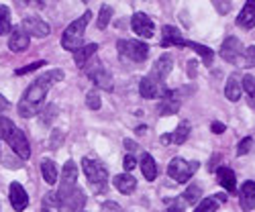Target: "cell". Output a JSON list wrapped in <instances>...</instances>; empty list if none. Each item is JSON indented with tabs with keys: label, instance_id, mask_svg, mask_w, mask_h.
Masks as SVG:
<instances>
[{
	"label": "cell",
	"instance_id": "6da1fadb",
	"mask_svg": "<svg viewBox=\"0 0 255 212\" xmlns=\"http://www.w3.org/2000/svg\"><path fill=\"white\" fill-rule=\"evenodd\" d=\"M63 80V72L61 70H49L47 74H41L31 86L27 88V92L23 94V98H20L18 102V114L23 118H31L35 116L41 108L45 106V98H47V92L49 88L53 86V84L61 82Z\"/></svg>",
	"mask_w": 255,
	"mask_h": 212
},
{
	"label": "cell",
	"instance_id": "7a4b0ae2",
	"mask_svg": "<svg viewBox=\"0 0 255 212\" xmlns=\"http://www.w3.org/2000/svg\"><path fill=\"white\" fill-rule=\"evenodd\" d=\"M0 139H4L8 143V147L20 159H29L31 145H29L27 135L20 129H16V126L12 124V120L6 118V116H0Z\"/></svg>",
	"mask_w": 255,
	"mask_h": 212
},
{
	"label": "cell",
	"instance_id": "3957f363",
	"mask_svg": "<svg viewBox=\"0 0 255 212\" xmlns=\"http://www.w3.org/2000/svg\"><path fill=\"white\" fill-rule=\"evenodd\" d=\"M92 18V12L86 10L80 18H76L72 25H68V29L63 31L61 35V47L66 51H78L82 45H84V33H86V27Z\"/></svg>",
	"mask_w": 255,
	"mask_h": 212
},
{
	"label": "cell",
	"instance_id": "277c9868",
	"mask_svg": "<svg viewBox=\"0 0 255 212\" xmlns=\"http://www.w3.org/2000/svg\"><path fill=\"white\" fill-rule=\"evenodd\" d=\"M82 169H84V176H86L90 188L96 194H104L106 190H109V169H106V165L102 161L84 157L82 159Z\"/></svg>",
	"mask_w": 255,
	"mask_h": 212
},
{
	"label": "cell",
	"instance_id": "5b68a950",
	"mask_svg": "<svg viewBox=\"0 0 255 212\" xmlns=\"http://www.w3.org/2000/svg\"><path fill=\"white\" fill-rule=\"evenodd\" d=\"M194 92L192 86H184V88H178V90H165L163 96H161V102L157 106V114L159 116H169V114H176L186 98H190Z\"/></svg>",
	"mask_w": 255,
	"mask_h": 212
},
{
	"label": "cell",
	"instance_id": "8992f818",
	"mask_svg": "<svg viewBox=\"0 0 255 212\" xmlns=\"http://www.w3.org/2000/svg\"><path fill=\"white\" fill-rule=\"evenodd\" d=\"M119 57L127 63H143L149 55V45L145 41H129V39H121L117 43Z\"/></svg>",
	"mask_w": 255,
	"mask_h": 212
},
{
	"label": "cell",
	"instance_id": "52a82bcc",
	"mask_svg": "<svg viewBox=\"0 0 255 212\" xmlns=\"http://www.w3.org/2000/svg\"><path fill=\"white\" fill-rule=\"evenodd\" d=\"M198 167H200L198 161H186L182 157H174L167 165V176L178 184H186L190 178L194 176V172Z\"/></svg>",
	"mask_w": 255,
	"mask_h": 212
},
{
	"label": "cell",
	"instance_id": "ba28073f",
	"mask_svg": "<svg viewBox=\"0 0 255 212\" xmlns=\"http://www.w3.org/2000/svg\"><path fill=\"white\" fill-rule=\"evenodd\" d=\"M57 196H59V202L66 212H78L86 204V194L82 192V188H78V184L72 188H59Z\"/></svg>",
	"mask_w": 255,
	"mask_h": 212
},
{
	"label": "cell",
	"instance_id": "9c48e42d",
	"mask_svg": "<svg viewBox=\"0 0 255 212\" xmlns=\"http://www.w3.org/2000/svg\"><path fill=\"white\" fill-rule=\"evenodd\" d=\"M86 74L94 82V86H98V90H113V74L104 68L102 61H94L92 66H88Z\"/></svg>",
	"mask_w": 255,
	"mask_h": 212
},
{
	"label": "cell",
	"instance_id": "30bf717a",
	"mask_svg": "<svg viewBox=\"0 0 255 212\" xmlns=\"http://www.w3.org/2000/svg\"><path fill=\"white\" fill-rule=\"evenodd\" d=\"M243 53H245V47L241 45V41L237 37H227L225 43L221 47V57L233 66H241V59H243Z\"/></svg>",
	"mask_w": 255,
	"mask_h": 212
},
{
	"label": "cell",
	"instance_id": "8fae6325",
	"mask_svg": "<svg viewBox=\"0 0 255 212\" xmlns=\"http://www.w3.org/2000/svg\"><path fill=\"white\" fill-rule=\"evenodd\" d=\"M165 90H167V88H165V82L157 80V78L151 76V74H147V76L139 82V92H141V96L147 98V100L161 98Z\"/></svg>",
	"mask_w": 255,
	"mask_h": 212
},
{
	"label": "cell",
	"instance_id": "7c38bea8",
	"mask_svg": "<svg viewBox=\"0 0 255 212\" xmlns=\"http://www.w3.org/2000/svg\"><path fill=\"white\" fill-rule=\"evenodd\" d=\"M131 27H133V31H135L139 37H143V39H151L153 33H155L153 20L147 16V14H143V12H135V14H133Z\"/></svg>",
	"mask_w": 255,
	"mask_h": 212
},
{
	"label": "cell",
	"instance_id": "4fadbf2b",
	"mask_svg": "<svg viewBox=\"0 0 255 212\" xmlns=\"http://www.w3.org/2000/svg\"><path fill=\"white\" fill-rule=\"evenodd\" d=\"M23 27L31 37H39V39H43V37H47L49 35V25L45 23V20H41L39 16H27L25 20H23Z\"/></svg>",
	"mask_w": 255,
	"mask_h": 212
},
{
	"label": "cell",
	"instance_id": "5bb4252c",
	"mask_svg": "<svg viewBox=\"0 0 255 212\" xmlns=\"http://www.w3.org/2000/svg\"><path fill=\"white\" fill-rule=\"evenodd\" d=\"M31 43V35L23 29V27H16L10 37H8V49L14 51V53H20V51H25Z\"/></svg>",
	"mask_w": 255,
	"mask_h": 212
},
{
	"label": "cell",
	"instance_id": "9a60e30c",
	"mask_svg": "<svg viewBox=\"0 0 255 212\" xmlns=\"http://www.w3.org/2000/svg\"><path fill=\"white\" fill-rule=\"evenodd\" d=\"M8 198H10V204H12V208H14L16 212H23V210L29 206V194L25 192V188L20 186V184H16V182L10 184Z\"/></svg>",
	"mask_w": 255,
	"mask_h": 212
},
{
	"label": "cell",
	"instance_id": "2e32d148",
	"mask_svg": "<svg viewBox=\"0 0 255 212\" xmlns=\"http://www.w3.org/2000/svg\"><path fill=\"white\" fill-rule=\"evenodd\" d=\"M239 206H241L245 212H249V210L255 208V182L247 180V182H243V186L239 188Z\"/></svg>",
	"mask_w": 255,
	"mask_h": 212
},
{
	"label": "cell",
	"instance_id": "e0dca14e",
	"mask_svg": "<svg viewBox=\"0 0 255 212\" xmlns=\"http://www.w3.org/2000/svg\"><path fill=\"white\" fill-rule=\"evenodd\" d=\"M237 25L245 31H251L255 27V0H247L237 16Z\"/></svg>",
	"mask_w": 255,
	"mask_h": 212
},
{
	"label": "cell",
	"instance_id": "ac0fdd59",
	"mask_svg": "<svg viewBox=\"0 0 255 212\" xmlns=\"http://www.w3.org/2000/svg\"><path fill=\"white\" fill-rule=\"evenodd\" d=\"M161 47H184V37L180 35V31L174 27V25H165L163 31H161V41H159Z\"/></svg>",
	"mask_w": 255,
	"mask_h": 212
},
{
	"label": "cell",
	"instance_id": "d6986e66",
	"mask_svg": "<svg viewBox=\"0 0 255 212\" xmlns=\"http://www.w3.org/2000/svg\"><path fill=\"white\" fill-rule=\"evenodd\" d=\"M172 68H174V59H172V55H161V57L153 63V68H151L149 74L155 76L157 80L165 82L167 76H169V72H172Z\"/></svg>",
	"mask_w": 255,
	"mask_h": 212
},
{
	"label": "cell",
	"instance_id": "ffe728a7",
	"mask_svg": "<svg viewBox=\"0 0 255 212\" xmlns=\"http://www.w3.org/2000/svg\"><path fill=\"white\" fill-rule=\"evenodd\" d=\"M98 51V43H84L78 51H74V61L78 68H86L88 61L94 57V53Z\"/></svg>",
	"mask_w": 255,
	"mask_h": 212
},
{
	"label": "cell",
	"instance_id": "44dd1931",
	"mask_svg": "<svg viewBox=\"0 0 255 212\" xmlns=\"http://www.w3.org/2000/svg\"><path fill=\"white\" fill-rule=\"evenodd\" d=\"M217 180L229 194L237 190V178H235V172H233L231 167H219L217 169Z\"/></svg>",
	"mask_w": 255,
	"mask_h": 212
},
{
	"label": "cell",
	"instance_id": "7402d4cb",
	"mask_svg": "<svg viewBox=\"0 0 255 212\" xmlns=\"http://www.w3.org/2000/svg\"><path fill=\"white\" fill-rule=\"evenodd\" d=\"M115 186L121 194L125 196H129L135 192V188H137V180L131 176V174H121V176H115Z\"/></svg>",
	"mask_w": 255,
	"mask_h": 212
},
{
	"label": "cell",
	"instance_id": "603a6c76",
	"mask_svg": "<svg viewBox=\"0 0 255 212\" xmlns=\"http://www.w3.org/2000/svg\"><path fill=\"white\" fill-rule=\"evenodd\" d=\"M184 47L194 49V51H196V53L202 57L204 66H206V68H212V59H215V51H212L210 47L200 45V43H194V41H188V39H184Z\"/></svg>",
	"mask_w": 255,
	"mask_h": 212
},
{
	"label": "cell",
	"instance_id": "cb8c5ba5",
	"mask_svg": "<svg viewBox=\"0 0 255 212\" xmlns=\"http://www.w3.org/2000/svg\"><path fill=\"white\" fill-rule=\"evenodd\" d=\"M139 165H141V172H143V176H145L147 182H153L157 178V165H155V159L149 153H143L141 155Z\"/></svg>",
	"mask_w": 255,
	"mask_h": 212
},
{
	"label": "cell",
	"instance_id": "d4e9b609",
	"mask_svg": "<svg viewBox=\"0 0 255 212\" xmlns=\"http://www.w3.org/2000/svg\"><path fill=\"white\" fill-rule=\"evenodd\" d=\"M41 176H43L45 184L53 186L57 182V165L53 159H43L41 161Z\"/></svg>",
	"mask_w": 255,
	"mask_h": 212
},
{
	"label": "cell",
	"instance_id": "484cf974",
	"mask_svg": "<svg viewBox=\"0 0 255 212\" xmlns=\"http://www.w3.org/2000/svg\"><path fill=\"white\" fill-rule=\"evenodd\" d=\"M41 208H43V212H63L57 192H47L43 196V200H41Z\"/></svg>",
	"mask_w": 255,
	"mask_h": 212
},
{
	"label": "cell",
	"instance_id": "4316f807",
	"mask_svg": "<svg viewBox=\"0 0 255 212\" xmlns=\"http://www.w3.org/2000/svg\"><path fill=\"white\" fill-rule=\"evenodd\" d=\"M227 200V196L225 194H219V196H212V198H204L196 208H194V212H217L219 210V202H225Z\"/></svg>",
	"mask_w": 255,
	"mask_h": 212
},
{
	"label": "cell",
	"instance_id": "83f0119b",
	"mask_svg": "<svg viewBox=\"0 0 255 212\" xmlns=\"http://www.w3.org/2000/svg\"><path fill=\"white\" fill-rule=\"evenodd\" d=\"M241 92H243L241 84L237 82L235 76H231V78L227 80V86H225V96H227L231 102H237V100L241 98Z\"/></svg>",
	"mask_w": 255,
	"mask_h": 212
},
{
	"label": "cell",
	"instance_id": "f1b7e54d",
	"mask_svg": "<svg viewBox=\"0 0 255 212\" xmlns=\"http://www.w3.org/2000/svg\"><path fill=\"white\" fill-rule=\"evenodd\" d=\"M190 131H192V126H190V120H182V122L178 124V129L172 133V143H176V145L186 143V139L190 137Z\"/></svg>",
	"mask_w": 255,
	"mask_h": 212
},
{
	"label": "cell",
	"instance_id": "f546056e",
	"mask_svg": "<svg viewBox=\"0 0 255 212\" xmlns=\"http://www.w3.org/2000/svg\"><path fill=\"white\" fill-rule=\"evenodd\" d=\"M241 88L245 90L247 94V100H249V106L255 110V78L251 74H245L243 76V82H241Z\"/></svg>",
	"mask_w": 255,
	"mask_h": 212
},
{
	"label": "cell",
	"instance_id": "4dcf8cb0",
	"mask_svg": "<svg viewBox=\"0 0 255 212\" xmlns=\"http://www.w3.org/2000/svg\"><path fill=\"white\" fill-rule=\"evenodd\" d=\"M111 18H113V8L109 6V4H102L100 6V12H98V29L100 31H104L106 27H109V23H111Z\"/></svg>",
	"mask_w": 255,
	"mask_h": 212
},
{
	"label": "cell",
	"instance_id": "1f68e13d",
	"mask_svg": "<svg viewBox=\"0 0 255 212\" xmlns=\"http://www.w3.org/2000/svg\"><path fill=\"white\" fill-rule=\"evenodd\" d=\"M182 198H184V202H192V204H196V202L202 198V188L196 186V184H192V186H190L186 192H184Z\"/></svg>",
	"mask_w": 255,
	"mask_h": 212
},
{
	"label": "cell",
	"instance_id": "d6a6232c",
	"mask_svg": "<svg viewBox=\"0 0 255 212\" xmlns=\"http://www.w3.org/2000/svg\"><path fill=\"white\" fill-rule=\"evenodd\" d=\"M10 31V10L0 4V35H6Z\"/></svg>",
	"mask_w": 255,
	"mask_h": 212
},
{
	"label": "cell",
	"instance_id": "836d02e7",
	"mask_svg": "<svg viewBox=\"0 0 255 212\" xmlns=\"http://www.w3.org/2000/svg\"><path fill=\"white\" fill-rule=\"evenodd\" d=\"M243 70H251L255 68V47H245V53H243V59H241V66Z\"/></svg>",
	"mask_w": 255,
	"mask_h": 212
},
{
	"label": "cell",
	"instance_id": "e575fe53",
	"mask_svg": "<svg viewBox=\"0 0 255 212\" xmlns=\"http://www.w3.org/2000/svg\"><path fill=\"white\" fill-rule=\"evenodd\" d=\"M100 104H102V100H100L98 90H96V88L90 90V92L86 94V106H88L90 110H98V108H100Z\"/></svg>",
	"mask_w": 255,
	"mask_h": 212
},
{
	"label": "cell",
	"instance_id": "d590c367",
	"mask_svg": "<svg viewBox=\"0 0 255 212\" xmlns=\"http://www.w3.org/2000/svg\"><path fill=\"white\" fill-rule=\"evenodd\" d=\"M184 198H167L165 200V212H184Z\"/></svg>",
	"mask_w": 255,
	"mask_h": 212
},
{
	"label": "cell",
	"instance_id": "8d00e7d4",
	"mask_svg": "<svg viewBox=\"0 0 255 212\" xmlns=\"http://www.w3.org/2000/svg\"><path fill=\"white\" fill-rule=\"evenodd\" d=\"M55 116H57L55 104H45V110H43V114H41V122H43V124H49Z\"/></svg>",
	"mask_w": 255,
	"mask_h": 212
},
{
	"label": "cell",
	"instance_id": "74e56055",
	"mask_svg": "<svg viewBox=\"0 0 255 212\" xmlns=\"http://www.w3.org/2000/svg\"><path fill=\"white\" fill-rule=\"evenodd\" d=\"M43 66H45V61H35V63H29V66H25V68H18L14 74H16V76H25V74L37 72L39 68H43Z\"/></svg>",
	"mask_w": 255,
	"mask_h": 212
},
{
	"label": "cell",
	"instance_id": "f35d334b",
	"mask_svg": "<svg viewBox=\"0 0 255 212\" xmlns=\"http://www.w3.org/2000/svg\"><path fill=\"white\" fill-rule=\"evenodd\" d=\"M212 4H215L219 14H229L231 12V0H212Z\"/></svg>",
	"mask_w": 255,
	"mask_h": 212
},
{
	"label": "cell",
	"instance_id": "ab89813d",
	"mask_svg": "<svg viewBox=\"0 0 255 212\" xmlns=\"http://www.w3.org/2000/svg\"><path fill=\"white\" fill-rule=\"evenodd\" d=\"M251 145H253V139H251V137H245V139L239 143V147H237V155H247L249 149H251Z\"/></svg>",
	"mask_w": 255,
	"mask_h": 212
},
{
	"label": "cell",
	"instance_id": "60d3db41",
	"mask_svg": "<svg viewBox=\"0 0 255 212\" xmlns=\"http://www.w3.org/2000/svg\"><path fill=\"white\" fill-rule=\"evenodd\" d=\"M135 165H137V159H135V155H125V161H123V167H125V172H133L135 169Z\"/></svg>",
	"mask_w": 255,
	"mask_h": 212
},
{
	"label": "cell",
	"instance_id": "b9f144b4",
	"mask_svg": "<svg viewBox=\"0 0 255 212\" xmlns=\"http://www.w3.org/2000/svg\"><path fill=\"white\" fill-rule=\"evenodd\" d=\"M61 137H63V133H61L59 129H55V131L51 133V149H57V147L61 145Z\"/></svg>",
	"mask_w": 255,
	"mask_h": 212
},
{
	"label": "cell",
	"instance_id": "7bdbcfd3",
	"mask_svg": "<svg viewBox=\"0 0 255 212\" xmlns=\"http://www.w3.org/2000/svg\"><path fill=\"white\" fill-rule=\"evenodd\" d=\"M102 212H121V206L117 202H104L102 204Z\"/></svg>",
	"mask_w": 255,
	"mask_h": 212
},
{
	"label": "cell",
	"instance_id": "ee69618b",
	"mask_svg": "<svg viewBox=\"0 0 255 212\" xmlns=\"http://www.w3.org/2000/svg\"><path fill=\"white\" fill-rule=\"evenodd\" d=\"M196 74H198V63L192 59V61H188V76L190 78H196Z\"/></svg>",
	"mask_w": 255,
	"mask_h": 212
},
{
	"label": "cell",
	"instance_id": "f6af8a7d",
	"mask_svg": "<svg viewBox=\"0 0 255 212\" xmlns=\"http://www.w3.org/2000/svg\"><path fill=\"white\" fill-rule=\"evenodd\" d=\"M210 131H212V133H217V135H221V133H225V124L219 122V120H217V122H212V124H210Z\"/></svg>",
	"mask_w": 255,
	"mask_h": 212
},
{
	"label": "cell",
	"instance_id": "bcb514c9",
	"mask_svg": "<svg viewBox=\"0 0 255 212\" xmlns=\"http://www.w3.org/2000/svg\"><path fill=\"white\" fill-rule=\"evenodd\" d=\"M159 141H161V145H169V143H172V135H169V133H163V135L159 137Z\"/></svg>",
	"mask_w": 255,
	"mask_h": 212
},
{
	"label": "cell",
	"instance_id": "7dc6e473",
	"mask_svg": "<svg viewBox=\"0 0 255 212\" xmlns=\"http://www.w3.org/2000/svg\"><path fill=\"white\" fill-rule=\"evenodd\" d=\"M125 147H127V151H135L137 149V143L129 141V139H125Z\"/></svg>",
	"mask_w": 255,
	"mask_h": 212
},
{
	"label": "cell",
	"instance_id": "c3c4849f",
	"mask_svg": "<svg viewBox=\"0 0 255 212\" xmlns=\"http://www.w3.org/2000/svg\"><path fill=\"white\" fill-rule=\"evenodd\" d=\"M8 108V100L6 98H2V96H0V112H4Z\"/></svg>",
	"mask_w": 255,
	"mask_h": 212
},
{
	"label": "cell",
	"instance_id": "681fc988",
	"mask_svg": "<svg viewBox=\"0 0 255 212\" xmlns=\"http://www.w3.org/2000/svg\"><path fill=\"white\" fill-rule=\"evenodd\" d=\"M16 2H18V4H29L31 0H16Z\"/></svg>",
	"mask_w": 255,
	"mask_h": 212
},
{
	"label": "cell",
	"instance_id": "f907efd6",
	"mask_svg": "<svg viewBox=\"0 0 255 212\" xmlns=\"http://www.w3.org/2000/svg\"><path fill=\"white\" fill-rule=\"evenodd\" d=\"M0 155H2V151H0Z\"/></svg>",
	"mask_w": 255,
	"mask_h": 212
},
{
	"label": "cell",
	"instance_id": "816d5d0a",
	"mask_svg": "<svg viewBox=\"0 0 255 212\" xmlns=\"http://www.w3.org/2000/svg\"><path fill=\"white\" fill-rule=\"evenodd\" d=\"M84 2H86V0H84Z\"/></svg>",
	"mask_w": 255,
	"mask_h": 212
}]
</instances>
